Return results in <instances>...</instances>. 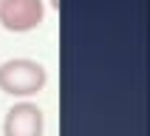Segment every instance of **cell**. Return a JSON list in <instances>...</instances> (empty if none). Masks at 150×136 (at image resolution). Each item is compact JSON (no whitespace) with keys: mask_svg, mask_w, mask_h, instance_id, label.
<instances>
[{"mask_svg":"<svg viewBox=\"0 0 150 136\" xmlns=\"http://www.w3.org/2000/svg\"><path fill=\"white\" fill-rule=\"evenodd\" d=\"M45 68L34 59H6L0 65V91L8 96H31L45 88Z\"/></svg>","mask_w":150,"mask_h":136,"instance_id":"cell-1","label":"cell"},{"mask_svg":"<svg viewBox=\"0 0 150 136\" xmlns=\"http://www.w3.org/2000/svg\"><path fill=\"white\" fill-rule=\"evenodd\" d=\"M45 6L42 0H6L0 6V25L11 34H23L31 31L42 23Z\"/></svg>","mask_w":150,"mask_h":136,"instance_id":"cell-2","label":"cell"},{"mask_svg":"<svg viewBox=\"0 0 150 136\" xmlns=\"http://www.w3.org/2000/svg\"><path fill=\"white\" fill-rule=\"evenodd\" d=\"M45 116L34 102H20L14 108H8L3 119V136H42Z\"/></svg>","mask_w":150,"mask_h":136,"instance_id":"cell-3","label":"cell"},{"mask_svg":"<svg viewBox=\"0 0 150 136\" xmlns=\"http://www.w3.org/2000/svg\"><path fill=\"white\" fill-rule=\"evenodd\" d=\"M51 6H54V8H59V0H51Z\"/></svg>","mask_w":150,"mask_h":136,"instance_id":"cell-4","label":"cell"},{"mask_svg":"<svg viewBox=\"0 0 150 136\" xmlns=\"http://www.w3.org/2000/svg\"><path fill=\"white\" fill-rule=\"evenodd\" d=\"M3 3H6V0H0V6H3Z\"/></svg>","mask_w":150,"mask_h":136,"instance_id":"cell-5","label":"cell"}]
</instances>
